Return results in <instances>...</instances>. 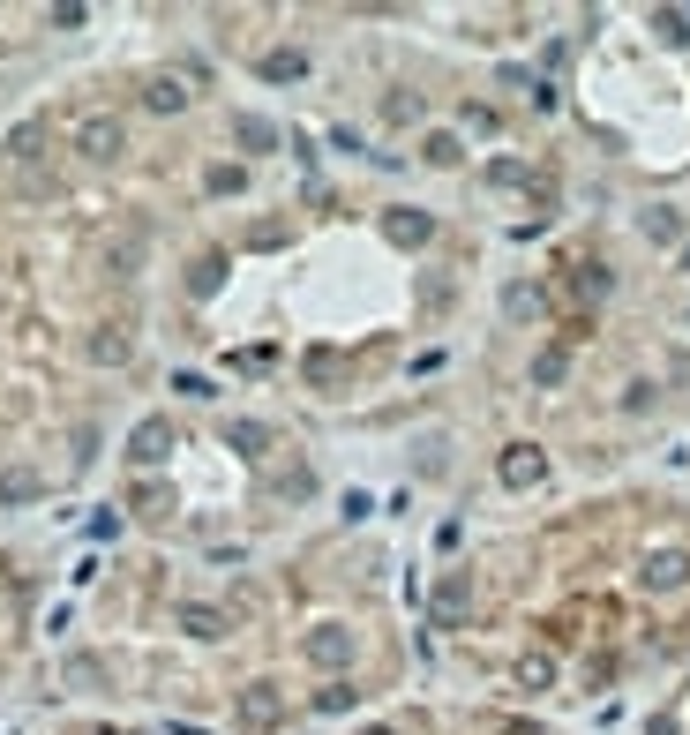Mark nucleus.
<instances>
[{"instance_id":"obj_1","label":"nucleus","mask_w":690,"mask_h":735,"mask_svg":"<svg viewBox=\"0 0 690 735\" xmlns=\"http://www.w3.org/2000/svg\"><path fill=\"white\" fill-rule=\"evenodd\" d=\"M75 151H83V158H113V151H120V120H106V113L83 120V128H75Z\"/></svg>"},{"instance_id":"obj_2","label":"nucleus","mask_w":690,"mask_h":735,"mask_svg":"<svg viewBox=\"0 0 690 735\" xmlns=\"http://www.w3.org/2000/svg\"><path fill=\"white\" fill-rule=\"evenodd\" d=\"M503 480H511V488H526V480H540V458H533V451H511V458H503Z\"/></svg>"},{"instance_id":"obj_3","label":"nucleus","mask_w":690,"mask_h":735,"mask_svg":"<svg viewBox=\"0 0 690 735\" xmlns=\"http://www.w3.org/2000/svg\"><path fill=\"white\" fill-rule=\"evenodd\" d=\"M180 623H188V630H196V638H218V623H225V616H218V608H188V616H180Z\"/></svg>"},{"instance_id":"obj_4","label":"nucleus","mask_w":690,"mask_h":735,"mask_svg":"<svg viewBox=\"0 0 690 735\" xmlns=\"http://www.w3.org/2000/svg\"><path fill=\"white\" fill-rule=\"evenodd\" d=\"M135 458H165V428L151 420V428H135Z\"/></svg>"},{"instance_id":"obj_5","label":"nucleus","mask_w":690,"mask_h":735,"mask_svg":"<svg viewBox=\"0 0 690 735\" xmlns=\"http://www.w3.org/2000/svg\"><path fill=\"white\" fill-rule=\"evenodd\" d=\"M683 263H690V256H683Z\"/></svg>"}]
</instances>
